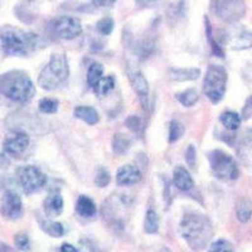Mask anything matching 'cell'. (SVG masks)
I'll list each match as a JSON object with an SVG mask.
<instances>
[{"instance_id":"cell-1","label":"cell","mask_w":252,"mask_h":252,"mask_svg":"<svg viewBox=\"0 0 252 252\" xmlns=\"http://www.w3.org/2000/svg\"><path fill=\"white\" fill-rule=\"evenodd\" d=\"M181 235L192 250L199 251L208 245L213 236L212 223L199 213H187L181 220Z\"/></svg>"},{"instance_id":"cell-2","label":"cell","mask_w":252,"mask_h":252,"mask_svg":"<svg viewBox=\"0 0 252 252\" xmlns=\"http://www.w3.org/2000/svg\"><path fill=\"white\" fill-rule=\"evenodd\" d=\"M0 46L9 56H28L38 46V35L14 26L0 28Z\"/></svg>"},{"instance_id":"cell-3","label":"cell","mask_w":252,"mask_h":252,"mask_svg":"<svg viewBox=\"0 0 252 252\" xmlns=\"http://www.w3.org/2000/svg\"><path fill=\"white\" fill-rule=\"evenodd\" d=\"M0 94L14 102L26 103L34 96L35 86L27 72L13 69L0 75Z\"/></svg>"},{"instance_id":"cell-4","label":"cell","mask_w":252,"mask_h":252,"mask_svg":"<svg viewBox=\"0 0 252 252\" xmlns=\"http://www.w3.org/2000/svg\"><path fill=\"white\" fill-rule=\"evenodd\" d=\"M68 76L69 66L66 56L62 53H55L51 56L46 67L40 71L38 85L43 90L52 91L62 86L68 80Z\"/></svg>"},{"instance_id":"cell-5","label":"cell","mask_w":252,"mask_h":252,"mask_svg":"<svg viewBox=\"0 0 252 252\" xmlns=\"http://www.w3.org/2000/svg\"><path fill=\"white\" fill-rule=\"evenodd\" d=\"M227 71L220 64H211L207 68L203 81V91L212 103H218L226 94Z\"/></svg>"},{"instance_id":"cell-6","label":"cell","mask_w":252,"mask_h":252,"mask_svg":"<svg viewBox=\"0 0 252 252\" xmlns=\"http://www.w3.org/2000/svg\"><path fill=\"white\" fill-rule=\"evenodd\" d=\"M208 160L211 170L220 181H235L240 175L237 161L233 159L232 155H229L223 150L215 149L209 152Z\"/></svg>"},{"instance_id":"cell-7","label":"cell","mask_w":252,"mask_h":252,"mask_svg":"<svg viewBox=\"0 0 252 252\" xmlns=\"http://www.w3.org/2000/svg\"><path fill=\"white\" fill-rule=\"evenodd\" d=\"M18 179L26 194H33L46 187L47 177L34 165H26L18 169Z\"/></svg>"},{"instance_id":"cell-8","label":"cell","mask_w":252,"mask_h":252,"mask_svg":"<svg viewBox=\"0 0 252 252\" xmlns=\"http://www.w3.org/2000/svg\"><path fill=\"white\" fill-rule=\"evenodd\" d=\"M212 10L224 22H236L245 15L246 5L244 1H215L212 3Z\"/></svg>"},{"instance_id":"cell-9","label":"cell","mask_w":252,"mask_h":252,"mask_svg":"<svg viewBox=\"0 0 252 252\" xmlns=\"http://www.w3.org/2000/svg\"><path fill=\"white\" fill-rule=\"evenodd\" d=\"M127 76L131 82L132 89L135 90L136 94H138L139 100H140L141 105L145 109H149L150 106V87L149 82L146 80L145 76L143 75V72L138 69L136 67H127Z\"/></svg>"},{"instance_id":"cell-10","label":"cell","mask_w":252,"mask_h":252,"mask_svg":"<svg viewBox=\"0 0 252 252\" xmlns=\"http://www.w3.org/2000/svg\"><path fill=\"white\" fill-rule=\"evenodd\" d=\"M55 33L62 39H73L82 33V26L78 18L63 15L53 24Z\"/></svg>"},{"instance_id":"cell-11","label":"cell","mask_w":252,"mask_h":252,"mask_svg":"<svg viewBox=\"0 0 252 252\" xmlns=\"http://www.w3.org/2000/svg\"><path fill=\"white\" fill-rule=\"evenodd\" d=\"M29 146V136L26 132L17 131L8 135L3 143V150L6 155L18 158L23 154Z\"/></svg>"},{"instance_id":"cell-12","label":"cell","mask_w":252,"mask_h":252,"mask_svg":"<svg viewBox=\"0 0 252 252\" xmlns=\"http://www.w3.org/2000/svg\"><path fill=\"white\" fill-rule=\"evenodd\" d=\"M1 212L8 220H19L23 216V202L18 193L6 190L1 201Z\"/></svg>"},{"instance_id":"cell-13","label":"cell","mask_w":252,"mask_h":252,"mask_svg":"<svg viewBox=\"0 0 252 252\" xmlns=\"http://www.w3.org/2000/svg\"><path fill=\"white\" fill-rule=\"evenodd\" d=\"M143 179L140 169L132 164L120 166L116 173V181L120 186H135Z\"/></svg>"},{"instance_id":"cell-14","label":"cell","mask_w":252,"mask_h":252,"mask_svg":"<svg viewBox=\"0 0 252 252\" xmlns=\"http://www.w3.org/2000/svg\"><path fill=\"white\" fill-rule=\"evenodd\" d=\"M173 183L179 190H190L194 187V181H193L192 175L184 166H177L173 172Z\"/></svg>"},{"instance_id":"cell-15","label":"cell","mask_w":252,"mask_h":252,"mask_svg":"<svg viewBox=\"0 0 252 252\" xmlns=\"http://www.w3.org/2000/svg\"><path fill=\"white\" fill-rule=\"evenodd\" d=\"M43 209L47 217L55 218L62 213L63 211V198L60 193H52L44 199Z\"/></svg>"},{"instance_id":"cell-16","label":"cell","mask_w":252,"mask_h":252,"mask_svg":"<svg viewBox=\"0 0 252 252\" xmlns=\"http://www.w3.org/2000/svg\"><path fill=\"white\" fill-rule=\"evenodd\" d=\"M76 212L83 218H94L97 213L96 204L87 195H80L76 203Z\"/></svg>"},{"instance_id":"cell-17","label":"cell","mask_w":252,"mask_h":252,"mask_svg":"<svg viewBox=\"0 0 252 252\" xmlns=\"http://www.w3.org/2000/svg\"><path fill=\"white\" fill-rule=\"evenodd\" d=\"M169 75L174 81L186 82V81L197 80L201 76V69L194 68V67L192 68H170Z\"/></svg>"},{"instance_id":"cell-18","label":"cell","mask_w":252,"mask_h":252,"mask_svg":"<svg viewBox=\"0 0 252 252\" xmlns=\"http://www.w3.org/2000/svg\"><path fill=\"white\" fill-rule=\"evenodd\" d=\"M73 114H75L76 118L85 121L89 125H94L100 120V115H98L97 110L94 109L92 106H77Z\"/></svg>"},{"instance_id":"cell-19","label":"cell","mask_w":252,"mask_h":252,"mask_svg":"<svg viewBox=\"0 0 252 252\" xmlns=\"http://www.w3.org/2000/svg\"><path fill=\"white\" fill-rule=\"evenodd\" d=\"M130 144H131V141H130V139L126 135L118 132L112 138V150H114L115 154L123 155L129 150Z\"/></svg>"},{"instance_id":"cell-20","label":"cell","mask_w":252,"mask_h":252,"mask_svg":"<svg viewBox=\"0 0 252 252\" xmlns=\"http://www.w3.org/2000/svg\"><path fill=\"white\" fill-rule=\"evenodd\" d=\"M220 120L222 123V125L226 127L227 130H231V131H235L240 127L241 125V119L238 116V114L233 111H226L220 116Z\"/></svg>"},{"instance_id":"cell-21","label":"cell","mask_w":252,"mask_h":252,"mask_svg":"<svg viewBox=\"0 0 252 252\" xmlns=\"http://www.w3.org/2000/svg\"><path fill=\"white\" fill-rule=\"evenodd\" d=\"M40 228L43 229L47 235L52 236V237L60 238L64 235V227L60 222H56V220H44L40 224Z\"/></svg>"},{"instance_id":"cell-22","label":"cell","mask_w":252,"mask_h":252,"mask_svg":"<svg viewBox=\"0 0 252 252\" xmlns=\"http://www.w3.org/2000/svg\"><path fill=\"white\" fill-rule=\"evenodd\" d=\"M175 97L179 102L186 107H192L198 100H199V94H198L195 89H188L186 91H182L175 94Z\"/></svg>"},{"instance_id":"cell-23","label":"cell","mask_w":252,"mask_h":252,"mask_svg":"<svg viewBox=\"0 0 252 252\" xmlns=\"http://www.w3.org/2000/svg\"><path fill=\"white\" fill-rule=\"evenodd\" d=\"M103 76V66L98 62H94L87 71V83L91 87H94L100 82Z\"/></svg>"},{"instance_id":"cell-24","label":"cell","mask_w":252,"mask_h":252,"mask_svg":"<svg viewBox=\"0 0 252 252\" xmlns=\"http://www.w3.org/2000/svg\"><path fill=\"white\" fill-rule=\"evenodd\" d=\"M236 215H237V220L242 223L249 222L250 218L252 216V203L247 199H242L238 202L237 208H236Z\"/></svg>"},{"instance_id":"cell-25","label":"cell","mask_w":252,"mask_h":252,"mask_svg":"<svg viewBox=\"0 0 252 252\" xmlns=\"http://www.w3.org/2000/svg\"><path fill=\"white\" fill-rule=\"evenodd\" d=\"M144 229L146 233H157L159 229V217L154 209H148L144 222Z\"/></svg>"},{"instance_id":"cell-26","label":"cell","mask_w":252,"mask_h":252,"mask_svg":"<svg viewBox=\"0 0 252 252\" xmlns=\"http://www.w3.org/2000/svg\"><path fill=\"white\" fill-rule=\"evenodd\" d=\"M115 87V77L114 76H106V77H102L100 80V82L94 87V92L97 96H105L106 94H109L111 90H114Z\"/></svg>"},{"instance_id":"cell-27","label":"cell","mask_w":252,"mask_h":252,"mask_svg":"<svg viewBox=\"0 0 252 252\" xmlns=\"http://www.w3.org/2000/svg\"><path fill=\"white\" fill-rule=\"evenodd\" d=\"M114 18L103 17L96 23V31H97L101 35H110L112 33V31H114Z\"/></svg>"},{"instance_id":"cell-28","label":"cell","mask_w":252,"mask_h":252,"mask_svg":"<svg viewBox=\"0 0 252 252\" xmlns=\"http://www.w3.org/2000/svg\"><path fill=\"white\" fill-rule=\"evenodd\" d=\"M184 131H186V129H184L183 124L177 120H173L169 125V143L173 144L179 140L183 136Z\"/></svg>"},{"instance_id":"cell-29","label":"cell","mask_w":252,"mask_h":252,"mask_svg":"<svg viewBox=\"0 0 252 252\" xmlns=\"http://www.w3.org/2000/svg\"><path fill=\"white\" fill-rule=\"evenodd\" d=\"M58 101L55 98H42L38 103V109L43 114H56L58 110Z\"/></svg>"},{"instance_id":"cell-30","label":"cell","mask_w":252,"mask_h":252,"mask_svg":"<svg viewBox=\"0 0 252 252\" xmlns=\"http://www.w3.org/2000/svg\"><path fill=\"white\" fill-rule=\"evenodd\" d=\"M110 181H111V175H110L109 170L105 166H98L96 175H94V183H96V186L103 188V187L109 186Z\"/></svg>"},{"instance_id":"cell-31","label":"cell","mask_w":252,"mask_h":252,"mask_svg":"<svg viewBox=\"0 0 252 252\" xmlns=\"http://www.w3.org/2000/svg\"><path fill=\"white\" fill-rule=\"evenodd\" d=\"M207 252H233V247L228 241L218 240L211 245Z\"/></svg>"},{"instance_id":"cell-32","label":"cell","mask_w":252,"mask_h":252,"mask_svg":"<svg viewBox=\"0 0 252 252\" xmlns=\"http://www.w3.org/2000/svg\"><path fill=\"white\" fill-rule=\"evenodd\" d=\"M14 245L18 250H20V251H28L29 247H31L28 235L23 232L18 233L14 238Z\"/></svg>"},{"instance_id":"cell-33","label":"cell","mask_w":252,"mask_h":252,"mask_svg":"<svg viewBox=\"0 0 252 252\" xmlns=\"http://www.w3.org/2000/svg\"><path fill=\"white\" fill-rule=\"evenodd\" d=\"M126 126L134 132H140L141 127H143L141 126V120L138 116H129V118L126 119Z\"/></svg>"},{"instance_id":"cell-34","label":"cell","mask_w":252,"mask_h":252,"mask_svg":"<svg viewBox=\"0 0 252 252\" xmlns=\"http://www.w3.org/2000/svg\"><path fill=\"white\" fill-rule=\"evenodd\" d=\"M195 154H197V150H195V146L193 144L188 145L186 150V160L188 163V165H190L192 168H194L195 164Z\"/></svg>"},{"instance_id":"cell-35","label":"cell","mask_w":252,"mask_h":252,"mask_svg":"<svg viewBox=\"0 0 252 252\" xmlns=\"http://www.w3.org/2000/svg\"><path fill=\"white\" fill-rule=\"evenodd\" d=\"M60 251L61 252H80V250L71 244H63L62 246H61Z\"/></svg>"},{"instance_id":"cell-36","label":"cell","mask_w":252,"mask_h":252,"mask_svg":"<svg viewBox=\"0 0 252 252\" xmlns=\"http://www.w3.org/2000/svg\"><path fill=\"white\" fill-rule=\"evenodd\" d=\"M244 141H245V144H246V145L251 146V148H252V129L247 130V131L245 132V134H244Z\"/></svg>"},{"instance_id":"cell-37","label":"cell","mask_w":252,"mask_h":252,"mask_svg":"<svg viewBox=\"0 0 252 252\" xmlns=\"http://www.w3.org/2000/svg\"><path fill=\"white\" fill-rule=\"evenodd\" d=\"M9 165V160L3 153H0V168H6Z\"/></svg>"},{"instance_id":"cell-38","label":"cell","mask_w":252,"mask_h":252,"mask_svg":"<svg viewBox=\"0 0 252 252\" xmlns=\"http://www.w3.org/2000/svg\"><path fill=\"white\" fill-rule=\"evenodd\" d=\"M92 4H97L98 6H111L114 5L115 1H97L96 0V1H92Z\"/></svg>"},{"instance_id":"cell-39","label":"cell","mask_w":252,"mask_h":252,"mask_svg":"<svg viewBox=\"0 0 252 252\" xmlns=\"http://www.w3.org/2000/svg\"><path fill=\"white\" fill-rule=\"evenodd\" d=\"M250 102H252V98H251V101H250Z\"/></svg>"}]
</instances>
